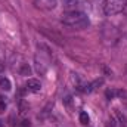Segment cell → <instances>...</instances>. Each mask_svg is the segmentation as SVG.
<instances>
[{
	"mask_svg": "<svg viewBox=\"0 0 127 127\" xmlns=\"http://www.w3.org/2000/svg\"><path fill=\"white\" fill-rule=\"evenodd\" d=\"M31 124H30V120H22L21 123H18L15 127H30Z\"/></svg>",
	"mask_w": 127,
	"mask_h": 127,
	"instance_id": "cell-10",
	"label": "cell"
},
{
	"mask_svg": "<svg viewBox=\"0 0 127 127\" xmlns=\"http://www.w3.org/2000/svg\"><path fill=\"white\" fill-rule=\"evenodd\" d=\"M65 25L71 27V28H75V30H83L86 27H89L90 21H89V16L81 12V10H68L65 12L61 18Z\"/></svg>",
	"mask_w": 127,
	"mask_h": 127,
	"instance_id": "cell-1",
	"label": "cell"
},
{
	"mask_svg": "<svg viewBox=\"0 0 127 127\" xmlns=\"http://www.w3.org/2000/svg\"><path fill=\"white\" fill-rule=\"evenodd\" d=\"M72 83L75 84V87H77L78 90H81V92H89V84L84 83V81L80 78V75L72 74Z\"/></svg>",
	"mask_w": 127,
	"mask_h": 127,
	"instance_id": "cell-5",
	"label": "cell"
},
{
	"mask_svg": "<svg viewBox=\"0 0 127 127\" xmlns=\"http://www.w3.org/2000/svg\"><path fill=\"white\" fill-rule=\"evenodd\" d=\"M103 32H108V35H103V38L105 40H108V41H111L112 40V43H115L118 38H120V32L118 30L115 28V27H112V25H105L103 27Z\"/></svg>",
	"mask_w": 127,
	"mask_h": 127,
	"instance_id": "cell-4",
	"label": "cell"
},
{
	"mask_svg": "<svg viewBox=\"0 0 127 127\" xmlns=\"http://www.w3.org/2000/svg\"><path fill=\"white\" fill-rule=\"evenodd\" d=\"M123 31H124V35L127 37V22H126V25L123 27Z\"/></svg>",
	"mask_w": 127,
	"mask_h": 127,
	"instance_id": "cell-12",
	"label": "cell"
},
{
	"mask_svg": "<svg viewBox=\"0 0 127 127\" xmlns=\"http://www.w3.org/2000/svg\"><path fill=\"white\" fill-rule=\"evenodd\" d=\"M123 12H124V15L127 16V1H126V4H124V9H123Z\"/></svg>",
	"mask_w": 127,
	"mask_h": 127,
	"instance_id": "cell-13",
	"label": "cell"
},
{
	"mask_svg": "<svg viewBox=\"0 0 127 127\" xmlns=\"http://www.w3.org/2000/svg\"><path fill=\"white\" fill-rule=\"evenodd\" d=\"M0 123H1V121H0ZM0 127H1V124H0Z\"/></svg>",
	"mask_w": 127,
	"mask_h": 127,
	"instance_id": "cell-14",
	"label": "cell"
},
{
	"mask_svg": "<svg viewBox=\"0 0 127 127\" xmlns=\"http://www.w3.org/2000/svg\"><path fill=\"white\" fill-rule=\"evenodd\" d=\"M4 109H6V103H4V100L0 97V114L4 112Z\"/></svg>",
	"mask_w": 127,
	"mask_h": 127,
	"instance_id": "cell-11",
	"label": "cell"
},
{
	"mask_svg": "<svg viewBox=\"0 0 127 127\" xmlns=\"http://www.w3.org/2000/svg\"><path fill=\"white\" fill-rule=\"evenodd\" d=\"M27 89L30 90V92H40V89H41V83L37 80V78H28L27 80Z\"/></svg>",
	"mask_w": 127,
	"mask_h": 127,
	"instance_id": "cell-6",
	"label": "cell"
},
{
	"mask_svg": "<svg viewBox=\"0 0 127 127\" xmlns=\"http://www.w3.org/2000/svg\"><path fill=\"white\" fill-rule=\"evenodd\" d=\"M127 0H105L103 1V12L106 15H117L123 12Z\"/></svg>",
	"mask_w": 127,
	"mask_h": 127,
	"instance_id": "cell-2",
	"label": "cell"
},
{
	"mask_svg": "<svg viewBox=\"0 0 127 127\" xmlns=\"http://www.w3.org/2000/svg\"><path fill=\"white\" fill-rule=\"evenodd\" d=\"M80 123L83 126H87L89 124V115H87V112H81L80 114Z\"/></svg>",
	"mask_w": 127,
	"mask_h": 127,
	"instance_id": "cell-9",
	"label": "cell"
},
{
	"mask_svg": "<svg viewBox=\"0 0 127 127\" xmlns=\"http://www.w3.org/2000/svg\"><path fill=\"white\" fill-rule=\"evenodd\" d=\"M16 71L21 74V75H30V72H31V68H30V65L25 62L19 64V68H16Z\"/></svg>",
	"mask_w": 127,
	"mask_h": 127,
	"instance_id": "cell-7",
	"label": "cell"
},
{
	"mask_svg": "<svg viewBox=\"0 0 127 127\" xmlns=\"http://www.w3.org/2000/svg\"><path fill=\"white\" fill-rule=\"evenodd\" d=\"M34 6L40 10H53L58 6V0H34Z\"/></svg>",
	"mask_w": 127,
	"mask_h": 127,
	"instance_id": "cell-3",
	"label": "cell"
},
{
	"mask_svg": "<svg viewBox=\"0 0 127 127\" xmlns=\"http://www.w3.org/2000/svg\"><path fill=\"white\" fill-rule=\"evenodd\" d=\"M10 87H12L10 80H9V78H6V77H0V89H1V90L9 92V90H10Z\"/></svg>",
	"mask_w": 127,
	"mask_h": 127,
	"instance_id": "cell-8",
	"label": "cell"
}]
</instances>
